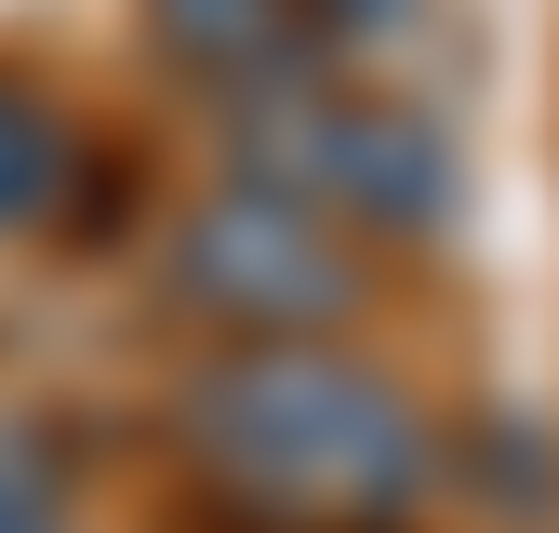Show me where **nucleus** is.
<instances>
[{
    "label": "nucleus",
    "mask_w": 559,
    "mask_h": 533,
    "mask_svg": "<svg viewBox=\"0 0 559 533\" xmlns=\"http://www.w3.org/2000/svg\"><path fill=\"white\" fill-rule=\"evenodd\" d=\"M0 533H81V453L40 414H0Z\"/></svg>",
    "instance_id": "423d86ee"
},
{
    "label": "nucleus",
    "mask_w": 559,
    "mask_h": 533,
    "mask_svg": "<svg viewBox=\"0 0 559 533\" xmlns=\"http://www.w3.org/2000/svg\"><path fill=\"white\" fill-rule=\"evenodd\" d=\"M160 440L214 533H413L440 481L427 400L346 333L333 347H200Z\"/></svg>",
    "instance_id": "f257e3e1"
},
{
    "label": "nucleus",
    "mask_w": 559,
    "mask_h": 533,
    "mask_svg": "<svg viewBox=\"0 0 559 533\" xmlns=\"http://www.w3.org/2000/svg\"><path fill=\"white\" fill-rule=\"evenodd\" d=\"M133 14H147V40H160L174 81L253 107V94H280V81L346 67V40H360L386 0H133Z\"/></svg>",
    "instance_id": "20e7f679"
},
{
    "label": "nucleus",
    "mask_w": 559,
    "mask_h": 533,
    "mask_svg": "<svg viewBox=\"0 0 559 533\" xmlns=\"http://www.w3.org/2000/svg\"><path fill=\"white\" fill-rule=\"evenodd\" d=\"M240 174L294 187L307 214H333L360 253L453 227V133L413 94H386V81H346V67L280 81V94L240 107Z\"/></svg>",
    "instance_id": "7ed1b4c3"
},
{
    "label": "nucleus",
    "mask_w": 559,
    "mask_h": 533,
    "mask_svg": "<svg viewBox=\"0 0 559 533\" xmlns=\"http://www.w3.org/2000/svg\"><path fill=\"white\" fill-rule=\"evenodd\" d=\"M160 307L200 333V347H333V333L373 307V253L333 214H307L294 187L227 174V187H200L174 214Z\"/></svg>",
    "instance_id": "f03ea898"
},
{
    "label": "nucleus",
    "mask_w": 559,
    "mask_h": 533,
    "mask_svg": "<svg viewBox=\"0 0 559 533\" xmlns=\"http://www.w3.org/2000/svg\"><path fill=\"white\" fill-rule=\"evenodd\" d=\"M81 200H94V133L67 120L53 81L0 67V240H53V227H81Z\"/></svg>",
    "instance_id": "39448f33"
}]
</instances>
